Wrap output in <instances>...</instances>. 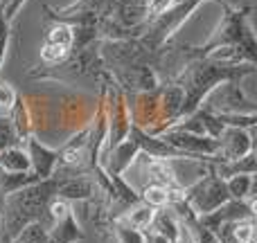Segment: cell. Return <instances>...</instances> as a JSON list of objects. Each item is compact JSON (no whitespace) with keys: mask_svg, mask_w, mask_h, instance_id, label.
<instances>
[{"mask_svg":"<svg viewBox=\"0 0 257 243\" xmlns=\"http://www.w3.org/2000/svg\"><path fill=\"white\" fill-rule=\"evenodd\" d=\"M61 194L68 196V198H86V196H90V189H93V185H90V180H86V178H72V180H66L61 187Z\"/></svg>","mask_w":257,"mask_h":243,"instance_id":"cell-4","label":"cell"},{"mask_svg":"<svg viewBox=\"0 0 257 243\" xmlns=\"http://www.w3.org/2000/svg\"><path fill=\"white\" fill-rule=\"evenodd\" d=\"M45 43L59 45V48H63V50H68V52H70V50H72V27L68 25V23H57V25L48 32Z\"/></svg>","mask_w":257,"mask_h":243,"instance_id":"cell-3","label":"cell"},{"mask_svg":"<svg viewBox=\"0 0 257 243\" xmlns=\"http://www.w3.org/2000/svg\"><path fill=\"white\" fill-rule=\"evenodd\" d=\"M142 3H147V0H142Z\"/></svg>","mask_w":257,"mask_h":243,"instance_id":"cell-15","label":"cell"},{"mask_svg":"<svg viewBox=\"0 0 257 243\" xmlns=\"http://www.w3.org/2000/svg\"><path fill=\"white\" fill-rule=\"evenodd\" d=\"M0 169L5 173H23L32 169V160L30 153L18 146H9V149L0 151Z\"/></svg>","mask_w":257,"mask_h":243,"instance_id":"cell-1","label":"cell"},{"mask_svg":"<svg viewBox=\"0 0 257 243\" xmlns=\"http://www.w3.org/2000/svg\"><path fill=\"white\" fill-rule=\"evenodd\" d=\"M235 239L239 243H250V239H253V225L250 223H239L235 227Z\"/></svg>","mask_w":257,"mask_h":243,"instance_id":"cell-10","label":"cell"},{"mask_svg":"<svg viewBox=\"0 0 257 243\" xmlns=\"http://www.w3.org/2000/svg\"><path fill=\"white\" fill-rule=\"evenodd\" d=\"M7 3H9V0H0V9H3L5 5H7Z\"/></svg>","mask_w":257,"mask_h":243,"instance_id":"cell-13","label":"cell"},{"mask_svg":"<svg viewBox=\"0 0 257 243\" xmlns=\"http://www.w3.org/2000/svg\"><path fill=\"white\" fill-rule=\"evenodd\" d=\"M145 203L149 205V207H165V205L169 203V191L167 187L163 185H156V182H149V187L145 189Z\"/></svg>","mask_w":257,"mask_h":243,"instance_id":"cell-5","label":"cell"},{"mask_svg":"<svg viewBox=\"0 0 257 243\" xmlns=\"http://www.w3.org/2000/svg\"><path fill=\"white\" fill-rule=\"evenodd\" d=\"M16 102H18L16 90H14L9 84H3V81H0V111L9 113Z\"/></svg>","mask_w":257,"mask_h":243,"instance_id":"cell-8","label":"cell"},{"mask_svg":"<svg viewBox=\"0 0 257 243\" xmlns=\"http://www.w3.org/2000/svg\"><path fill=\"white\" fill-rule=\"evenodd\" d=\"M147 21H154L174 5V0H147Z\"/></svg>","mask_w":257,"mask_h":243,"instance_id":"cell-9","label":"cell"},{"mask_svg":"<svg viewBox=\"0 0 257 243\" xmlns=\"http://www.w3.org/2000/svg\"><path fill=\"white\" fill-rule=\"evenodd\" d=\"M253 173H235V176L230 178V180L226 182V189L228 194H232L235 198H246V196H253L250 191H253Z\"/></svg>","mask_w":257,"mask_h":243,"instance_id":"cell-2","label":"cell"},{"mask_svg":"<svg viewBox=\"0 0 257 243\" xmlns=\"http://www.w3.org/2000/svg\"><path fill=\"white\" fill-rule=\"evenodd\" d=\"M66 57H68V50L59 48V45L45 43L43 48H41V59H43L45 63H50V66H59V63H63Z\"/></svg>","mask_w":257,"mask_h":243,"instance_id":"cell-7","label":"cell"},{"mask_svg":"<svg viewBox=\"0 0 257 243\" xmlns=\"http://www.w3.org/2000/svg\"><path fill=\"white\" fill-rule=\"evenodd\" d=\"M126 221L131 223V227H136V230H142V227H147L151 221H154V209H151L149 205H142V207L133 209V212L128 214Z\"/></svg>","mask_w":257,"mask_h":243,"instance_id":"cell-6","label":"cell"},{"mask_svg":"<svg viewBox=\"0 0 257 243\" xmlns=\"http://www.w3.org/2000/svg\"><path fill=\"white\" fill-rule=\"evenodd\" d=\"M226 3H230V5H237V3H239V0H226Z\"/></svg>","mask_w":257,"mask_h":243,"instance_id":"cell-14","label":"cell"},{"mask_svg":"<svg viewBox=\"0 0 257 243\" xmlns=\"http://www.w3.org/2000/svg\"><path fill=\"white\" fill-rule=\"evenodd\" d=\"M7 39H9V34L0 36V66H3V61H5V52H7Z\"/></svg>","mask_w":257,"mask_h":243,"instance_id":"cell-12","label":"cell"},{"mask_svg":"<svg viewBox=\"0 0 257 243\" xmlns=\"http://www.w3.org/2000/svg\"><path fill=\"white\" fill-rule=\"evenodd\" d=\"M50 212H52V216L59 218V221H63V218L70 216V209H68V205L63 203V200H52V205H50Z\"/></svg>","mask_w":257,"mask_h":243,"instance_id":"cell-11","label":"cell"}]
</instances>
